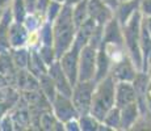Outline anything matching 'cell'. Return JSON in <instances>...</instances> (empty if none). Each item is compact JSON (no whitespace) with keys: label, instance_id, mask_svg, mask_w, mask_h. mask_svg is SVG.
Wrapping results in <instances>:
<instances>
[{"label":"cell","instance_id":"6da1fadb","mask_svg":"<svg viewBox=\"0 0 151 131\" xmlns=\"http://www.w3.org/2000/svg\"><path fill=\"white\" fill-rule=\"evenodd\" d=\"M116 100V88L113 84L112 79L108 77L103 84H101L100 92H99L97 100H96V112L100 118H104L108 113V110H110L113 107Z\"/></svg>","mask_w":151,"mask_h":131},{"label":"cell","instance_id":"7a4b0ae2","mask_svg":"<svg viewBox=\"0 0 151 131\" xmlns=\"http://www.w3.org/2000/svg\"><path fill=\"white\" fill-rule=\"evenodd\" d=\"M137 102L135 89L132 81H121L118 83L117 91H116V105L118 107H124L126 105Z\"/></svg>","mask_w":151,"mask_h":131},{"label":"cell","instance_id":"3957f363","mask_svg":"<svg viewBox=\"0 0 151 131\" xmlns=\"http://www.w3.org/2000/svg\"><path fill=\"white\" fill-rule=\"evenodd\" d=\"M122 114H121V126L124 127H130L134 125V122L137 121L138 115L141 114V110H139V106L137 102H133L130 105H126V106L122 107Z\"/></svg>","mask_w":151,"mask_h":131},{"label":"cell","instance_id":"277c9868","mask_svg":"<svg viewBox=\"0 0 151 131\" xmlns=\"http://www.w3.org/2000/svg\"><path fill=\"white\" fill-rule=\"evenodd\" d=\"M139 11H141L143 17L151 16V0H141V3H139Z\"/></svg>","mask_w":151,"mask_h":131},{"label":"cell","instance_id":"5b68a950","mask_svg":"<svg viewBox=\"0 0 151 131\" xmlns=\"http://www.w3.org/2000/svg\"><path fill=\"white\" fill-rule=\"evenodd\" d=\"M146 106H147V110L151 114V80L147 85V89H146Z\"/></svg>","mask_w":151,"mask_h":131},{"label":"cell","instance_id":"8992f818","mask_svg":"<svg viewBox=\"0 0 151 131\" xmlns=\"http://www.w3.org/2000/svg\"><path fill=\"white\" fill-rule=\"evenodd\" d=\"M142 22H143V25L146 26V29L149 30V33L151 34V16L143 17V19H142Z\"/></svg>","mask_w":151,"mask_h":131},{"label":"cell","instance_id":"52a82bcc","mask_svg":"<svg viewBox=\"0 0 151 131\" xmlns=\"http://www.w3.org/2000/svg\"><path fill=\"white\" fill-rule=\"evenodd\" d=\"M147 74H149V76H150V80H151V63H150L149 68H147Z\"/></svg>","mask_w":151,"mask_h":131},{"label":"cell","instance_id":"ba28073f","mask_svg":"<svg viewBox=\"0 0 151 131\" xmlns=\"http://www.w3.org/2000/svg\"><path fill=\"white\" fill-rule=\"evenodd\" d=\"M121 1H130V0H121Z\"/></svg>","mask_w":151,"mask_h":131}]
</instances>
